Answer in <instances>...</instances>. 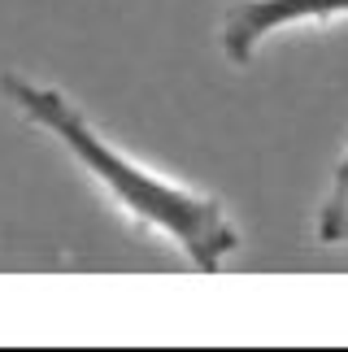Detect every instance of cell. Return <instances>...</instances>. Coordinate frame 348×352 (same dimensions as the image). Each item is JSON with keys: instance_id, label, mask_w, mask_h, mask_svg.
<instances>
[{"instance_id": "3957f363", "label": "cell", "mask_w": 348, "mask_h": 352, "mask_svg": "<svg viewBox=\"0 0 348 352\" xmlns=\"http://www.w3.org/2000/svg\"><path fill=\"white\" fill-rule=\"evenodd\" d=\"M314 235H318V243H348V148L336 161V174H331L323 209H318Z\"/></svg>"}, {"instance_id": "7a4b0ae2", "label": "cell", "mask_w": 348, "mask_h": 352, "mask_svg": "<svg viewBox=\"0 0 348 352\" xmlns=\"http://www.w3.org/2000/svg\"><path fill=\"white\" fill-rule=\"evenodd\" d=\"M348 18V0H235L222 13V57L231 65H248L270 35L296 26H331Z\"/></svg>"}, {"instance_id": "6da1fadb", "label": "cell", "mask_w": 348, "mask_h": 352, "mask_svg": "<svg viewBox=\"0 0 348 352\" xmlns=\"http://www.w3.org/2000/svg\"><path fill=\"white\" fill-rule=\"evenodd\" d=\"M0 96L22 113V122H31L35 131L57 140L65 157L109 196L113 209H122L140 231L174 243L192 270H222L226 256L239 248V226L218 196L205 192V187L179 183L122 153L70 100V91L9 70L0 74Z\"/></svg>"}]
</instances>
